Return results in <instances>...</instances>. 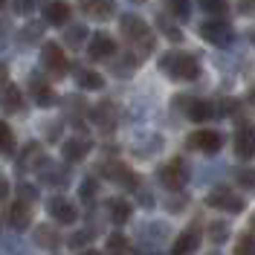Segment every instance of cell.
Returning a JSON list of instances; mask_svg holds the SVG:
<instances>
[{"label":"cell","instance_id":"cell-1","mask_svg":"<svg viewBox=\"0 0 255 255\" xmlns=\"http://www.w3.org/2000/svg\"><path fill=\"white\" fill-rule=\"evenodd\" d=\"M119 26H122V35H125L128 41L136 47V55H151L154 52V32L148 29V23H145L142 17L136 15H122L119 20Z\"/></svg>","mask_w":255,"mask_h":255},{"label":"cell","instance_id":"cell-2","mask_svg":"<svg viewBox=\"0 0 255 255\" xmlns=\"http://www.w3.org/2000/svg\"><path fill=\"white\" fill-rule=\"evenodd\" d=\"M159 67H162L165 76H171L177 81H191L200 76V64L189 52H168V55H162Z\"/></svg>","mask_w":255,"mask_h":255},{"label":"cell","instance_id":"cell-3","mask_svg":"<svg viewBox=\"0 0 255 255\" xmlns=\"http://www.w3.org/2000/svg\"><path fill=\"white\" fill-rule=\"evenodd\" d=\"M157 177H159V183H162L165 189L177 191V189L186 186V180H189V168H186L183 157H174V159H168L165 165H159Z\"/></svg>","mask_w":255,"mask_h":255},{"label":"cell","instance_id":"cell-4","mask_svg":"<svg viewBox=\"0 0 255 255\" xmlns=\"http://www.w3.org/2000/svg\"><path fill=\"white\" fill-rule=\"evenodd\" d=\"M200 38L209 41L212 47H229L232 38H235V32H232V26H229L226 20L212 17V20H206V23H200Z\"/></svg>","mask_w":255,"mask_h":255},{"label":"cell","instance_id":"cell-5","mask_svg":"<svg viewBox=\"0 0 255 255\" xmlns=\"http://www.w3.org/2000/svg\"><path fill=\"white\" fill-rule=\"evenodd\" d=\"M209 206L223 209V212H244V200H241V197H238L232 189L221 186V189L209 191Z\"/></svg>","mask_w":255,"mask_h":255},{"label":"cell","instance_id":"cell-6","mask_svg":"<svg viewBox=\"0 0 255 255\" xmlns=\"http://www.w3.org/2000/svg\"><path fill=\"white\" fill-rule=\"evenodd\" d=\"M186 145L194 148V151H203V154H215V151H221L223 136L215 133V130H197V133H191L186 139Z\"/></svg>","mask_w":255,"mask_h":255},{"label":"cell","instance_id":"cell-7","mask_svg":"<svg viewBox=\"0 0 255 255\" xmlns=\"http://www.w3.org/2000/svg\"><path fill=\"white\" fill-rule=\"evenodd\" d=\"M41 64L47 67L52 76H64L67 73V58H64V52L58 44H44V49H41Z\"/></svg>","mask_w":255,"mask_h":255},{"label":"cell","instance_id":"cell-8","mask_svg":"<svg viewBox=\"0 0 255 255\" xmlns=\"http://www.w3.org/2000/svg\"><path fill=\"white\" fill-rule=\"evenodd\" d=\"M49 215L55 218L58 223H76V218H79V212H76V206H73V200H67V197H52L47 203Z\"/></svg>","mask_w":255,"mask_h":255},{"label":"cell","instance_id":"cell-9","mask_svg":"<svg viewBox=\"0 0 255 255\" xmlns=\"http://www.w3.org/2000/svg\"><path fill=\"white\" fill-rule=\"evenodd\" d=\"M200 229L197 226H189L186 232H180L177 235V241H174V247H171V255H191L197 247H200Z\"/></svg>","mask_w":255,"mask_h":255},{"label":"cell","instance_id":"cell-10","mask_svg":"<svg viewBox=\"0 0 255 255\" xmlns=\"http://www.w3.org/2000/svg\"><path fill=\"white\" fill-rule=\"evenodd\" d=\"M105 177H111L116 186H125V189H136V174L128 168V165H122V162H108L105 168Z\"/></svg>","mask_w":255,"mask_h":255},{"label":"cell","instance_id":"cell-11","mask_svg":"<svg viewBox=\"0 0 255 255\" xmlns=\"http://www.w3.org/2000/svg\"><path fill=\"white\" fill-rule=\"evenodd\" d=\"M90 148H93L90 139L73 136V139H67V142L61 145V157L67 159V162H79V159H84L87 154H90Z\"/></svg>","mask_w":255,"mask_h":255},{"label":"cell","instance_id":"cell-12","mask_svg":"<svg viewBox=\"0 0 255 255\" xmlns=\"http://www.w3.org/2000/svg\"><path fill=\"white\" fill-rule=\"evenodd\" d=\"M41 12H44V20L52 23V26H64V23L70 20V6H67L64 0H47Z\"/></svg>","mask_w":255,"mask_h":255},{"label":"cell","instance_id":"cell-13","mask_svg":"<svg viewBox=\"0 0 255 255\" xmlns=\"http://www.w3.org/2000/svg\"><path fill=\"white\" fill-rule=\"evenodd\" d=\"M81 9H84V15L96 17V20H111L116 15V3L113 0H84Z\"/></svg>","mask_w":255,"mask_h":255},{"label":"cell","instance_id":"cell-14","mask_svg":"<svg viewBox=\"0 0 255 255\" xmlns=\"http://www.w3.org/2000/svg\"><path fill=\"white\" fill-rule=\"evenodd\" d=\"M111 55H116V41H113L111 35H96V38H90V58L93 61H99V58H111Z\"/></svg>","mask_w":255,"mask_h":255},{"label":"cell","instance_id":"cell-15","mask_svg":"<svg viewBox=\"0 0 255 255\" xmlns=\"http://www.w3.org/2000/svg\"><path fill=\"white\" fill-rule=\"evenodd\" d=\"M235 154L241 159H250L255 154V130L253 128H241L235 133Z\"/></svg>","mask_w":255,"mask_h":255},{"label":"cell","instance_id":"cell-16","mask_svg":"<svg viewBox=\"0 0 255 255\" xmlns=\"http://www.w3.org/2000/svg\"><path fill=\"white\" fill-rule=\"evenodd\" d=\"M38 165H44V157H41V145L38 142H29L23 151H20V159H17V171H32V168H38Z\"/></svg>","mask_w":255,"mask_h":255},{"label":"cell","instance_id":"cell-17","mask_svg":"<svg viewBox=\"0 0 255 255\" xmlns=\"http://www.w3.org/2000/svg\"><path fill=\"white\" fill-rule=\"evenodd\" d=\"M9 223H12L15 229H26V226L32 223V209H29V203L15 200V203L9 206Z\"/></svg>","mask_w":255,"mask_h":255},{"label":"cell","instance_id":"cell-18","mask_svg":"<svg viewBox=\"0 0 255 255\" xmlns=\"http://www.w3.org/2000/svg\"><path fill=\"white\" fill-rule=\"evenodd\" d=\"M0 105H3V111H9V113L20 111V108H23V93H20V87H17V84H6L3 93H0Z\"/></svg>","mask_w":255,"mask_h":255},{"label":"cell","instance_id":"cell-19","mask_svg":"<svg viewBox=\"0 0 255 255\" xmlns=\"http://www.w3.org/2000/svg\"><path fill=\"white\" fill-rule=\"evenodd\" d=\"M90 119H93V125H96V128H102V130H111V128L116 125V111H113L111 102H105V105L93 108Z\"/></svg>","mask_w":255,"mask_h":255},{"label":"cell","instance_id":"cell-20","mask_svg":"<svg viewBox=\"0 0 255 255\" xmlns=\"http://www.w3.org/2000/svg\"><path fill=\"white\" fill-rule=\"evenodd\" d=\"M186 113H189L191 122H206V119L215 116V105H212V102H191Z\"/></svg>","mask_w":255,"mask_h":255},{"label":"cell","instance_id":"cell-21","mask_svg":"<svg viewBox=\"0 0 255 255\" xmlns=\"http://www.w3.org/2000/svg\"><path fill=\"white\" fill-rule=\"evenodd\" d=\"M111 221L116 226H122V223L130 221V203L128 200H111Z\"/></svg>","mask_w":255,"mask_h":255},{"label":"cell","instance_id":"cell-22","mask_svg":"<svg viewBox=\"0 0 255 255\" xmlns=\"http://www.w3.org/2000/svg\"><path fill=\"white\" fill-rule=\"evenodd\" d=\"M108 255H130V241L122 232H113L108 238Z\"/></svg>","mask_w":255,"mask_h":255},{"label":"cell","instance_id":"cell-23","mask_svg":"<svg viewBox=\"0 0 255 255\" xmlns=\"http://www.w3.org/2000/svg\"><path fill=\"white\" fill-rule=\"evenodd\" d=\"M64 41H67V47L79 49L84 41H87V26L84 23H76V26H70V29L64 32Z\"/></svg>","mask_w":255,"mask_h":255},{"label":"cell","instance_id":"cell-24","mask_svg":"<svg viewBox=\"0 0 255 255\" xmlns=\"http://www.w3.org/2000/svg\"><path fill=\"white\" fill-rule=\"evenodd\" d=\"M29 93L35 96V102H38V105H52V102H55V96H52V90H49V87H47V84H44L41 79H35V81H32Z\"/></svg>","mask_w":255,"mask_h":255},{"label":"cell","instance_id":"cell-25","mask_svg":"<svg viewBox=\"0 0 255 255\" xmlns=\"http://www.w3.org/2000/svg\"><path fill=\"white\" fill-rule=\"evenodd\" d=\"M0 154H15V133L0 119Z\"/></svg>","mask_w":255,"mask_h":255},{"label":"cell","instance_id":"cell-26","mask_svg":"<svg viewBox=\"0 0 255 255\" xmlns=\"http://www.w3.org/2000/svg\"><path fill=\"white\" fill-rule=\"evenodd\" d=\"M165 9H168L177 20H186L189 12H191V3L189 0H165Z\"/></svg>","mask_w":255,"mask_h":255},{"label":"cell","instance_id":"cell-27","mask_svg":"<svg viewBox=\"0 0 255 255\" xmlns=\"http://www.w3.org/2000/svg\"><path fill=\"white\" fill-rule=\"evenodd\" d=\"M200 6H203V12L212 17H223L229 12V3L226 0H200Z\"/></svg>","mask_w":255,"mask_h":255},{"label":"cell","instance_id":"cell-28","mask_svg":"<svg viewBox=\"0 0 255 255\" xmlns=\"http://www.w3.org/2000/svg\"><path fill=\"white\" fill-rule=\"evenodd\" d=\"M79 81H81L84 90H102V87H105V79H102L99 73H93V70H84L79 76Z\"/></svg>","mask_w":255,"mask_h":255},{"label":"cell","instance_id":"cell-29","mask_svg":"<svg viewBox=\"0 0 255 255\" xmlns=\"http://www.w3.org/2000/svg\"><path fill=\"white\" fill-rule=\"evenodd\" d=\"M235 255H255V235H241L235 241Z\"/></svg>","mask_w":255,"mask_h":255},{"label":"cell","instance_id":"cell-30","mask_svg":"<svg viewBox=\"0 0 255 255\" xmlns=\"http://www.w3.org/2000/svg\"><path fill=\"white\" fill-rule=\"evenodd\" d=\"M133 61H136V55H122V61L113 64V73H116V76H130L133 67H136Z\"/></svg>","mask_w":255,"mask_h":255},{"label":"cell","instance_id":"cell-31","mask_svg":"<svg viewBox=\"0 0 255 255\" xmlns=\"http://www.w3.org/2000/svg\"><path fill=\"white\" fill-rule=\"evenodd\" d=\"M226 235H229V229H226V223H212V226H209V238L215 241V244H223V241H226Z\"/></svg>","mask_w":255,"mask_h":255},{"label":"cell","instance_id":"cell-32","mask_svg":"<svg viewBox=\"0 0 255 255\" xmlns=\"http://www.w3.org/2000/svg\"><path fill=\"white\" fill-rule=\"evenodd\" d=\"M35 197H38V189H35V186H26V183L17 186V200L26 203V200H35Z\"/></svg>","mask_w":255,"mask_h":255},{"label":"cell","instance_id":"cell-33","mask_svg":"<svg viewBox=\"0 0 255 255\" xmlns=\"http://www.w3.org/2000/svg\"><path fill=\"white\" fill-rule=\"evenodd\" d=\"M38 241H41V244H49V247H55V244H58V235H55V232H47V229L41 226V229H38Z\"/></svg>","mask_w":255,"mask_h":255},{"label":"cell","instance_id":"cell-34","mask_svg":"<svg viewBox=\"0 0 255 255\" xmlns=\"http://www.w3.org/2000/svg\"><path fill=\"white\" fill-rule=\"evenodd\" d=\"M35 9V0H15V12L17 15H29Z\"/></svg>","mask_w":255,"mask_h":255},{"label":"cell","instance_id":"cell-35","mask_svg":"<svg viewBox=\"0 0 255 255\" xmlns=\"http://www.w3.org/2000/svg\"><path fill=\"white\" fill-rule=\"evenodd\" d=\"M241 186H247V189H253V186H255V174H253V171H241Z\"/></svg>","mask_w":255,"mask_h":255},{"label":"cell","instance_id":"cell-36","mask_svg":"<svg viewBox=\"0 0 255 255\" xmlns=\"http://www.w3.org/2000/svg\"><path fill=\"white\" fill-rule=\"evenodd\" d=\"M96 191V180H84V186H81V197H93Z\"/></svg>","mask_w":255,"mask_h":255},{"label":"cell","instance_id":"cell-37","mask_svg":"<svg viewBox=\"0 0 255 255\" xmlns=\"http://www.w3.org/2000/svg\"><path fill=\"white\" fill-rule=\"evenodd\" d=\"M3 87H6V67L0 64V93H3Z\"/></svg>","mask_w":255,"mask_h":255},{"label":"cell","instance_id":"cell-38","mask_svg":"<svg viewBox=\"0 0 255 255\" xmlns=\"http://www.w3.org/2000/svg\"><path fill=\"white\" fill-rule=\"evenodd\" d=\"M6 191H9V186H6V180H0V203H3V197H6Z\"/></svg>","mask_w":255,"mask_h":255},{"label":"cell","instance_id":"cell-39","mask_svg":"<svg viewBox=\"0 0 255 255\" xmlns=\"http://www.w3.org/2000/svg\"><path fill=\"white\" fill-rule=\"evenodd\" d=\"M81 255H102V253H96V250H87V253H81Z\"/></svg>","mask_w":255,"mask_h":255},{"label":"cell","instance_id":"cell-40","mask_svg":"<svg viewBox=\"0 0 255 255\" xmlns=\"http://www.w3.org/2000/svg\"><path fill=\"white\" fill-rule=\"evenodd\" d=\"M250 102H255V87H253V90H250Z\"/></svg>","mask_w":255,"mask_h":255},{"label":"cell","instance_id":"cell-41","mask_svg":"<svg viewBox=\"0 0 255 255\" xmlns=\"http://www.w3.org/2000/svg\"><path fill=\"white\" fill-rule=\"evenodd\" d=\"M3 6H6V0H0V9H3Z\"/></svg>","mask_w":255,"mask_h":255},{"label":"cell","instance_id":"cell-42","mask_svg":"<svg viewBox=\"0 0 255 255\" xmlns=\"http://www.w3.org/2000/svg\"><path fill=\"white\" fill-rule=\"evenodd\" d=\"M130 3H145V0H130Z\"/></svg>","mask_w":255,"mask_h":255},{"label":"cell","instance_id":"cell-43","mask_svg":"<svg viewBox=\"0 0 255 255\" xmlns=\"http://www.w3.org/2000/svg\"><path fill=\"white\" fill-rule=\"evenodd\" d=\"M253 226H255V218H253Z\"/></svg>","mask_w":255,"mask_h":255},{"label":"cell","instance_id":"cell-44","mask_svg":"<svg viewBox=\"0 0 255 255\" xmlns=\"http://www.w3.org/2000/svg\"><path fill=\"white\" fill-rule=\"evenodd\" d=\"M253 38H255V32H253Z\"/></svg>","mask_w":255,"mask_h":255}]
</instances>
